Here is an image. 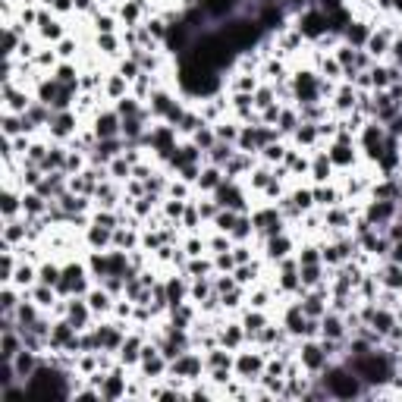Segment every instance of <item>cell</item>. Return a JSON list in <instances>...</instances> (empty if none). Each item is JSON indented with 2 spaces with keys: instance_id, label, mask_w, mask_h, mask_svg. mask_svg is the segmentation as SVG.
Instances as JSON below:
<instances>
[{
  "instance_id": "cell-1",
  "label": "cell",
  "mask_w": 402,
  "mask_h": 402,
  "mask_svg": "<svg viewBox=\"0 0 402 402\" xmlns=\"http://www.w3.org/2000/svg\"><path fill=\"white\" fill-rule=\"evenodd\" d=\"M352 374H358L361 384H387L393 380V358L384 352H365V355H352L346 365Z\"/></svg>"
},
{
  "instance_id": "cell-2",
  "label": "cell",
  "mask_w": 402,
  "mask_h": 402,
  "mask_svg": "<svg viewBox=\"0 0 402 402\" xmlns=\"http://www.w3.org/2000/svg\"><path fill=\"white\" fill-rule=\"evenodd\" d=\"M25 390H29V396L35 399H69V384L66 377L57 371V368H47V365H38L35 374L25 380Z\"/></svg>"
},
{
  "instance_id": "cell-3",
  "label": "cell",
  "mask_w": 402,
  "mask_h": 402,
  "mask_svg": "<svg viewBox=\"0 0 402 402\" xmlns=\"http://www.w3.org/2000/svg\"><path fill=\"white\" fill-rule=\"evenodd\" d=\"M320 384H324L327 396H336V399H352V396L365 393V384L358 380V374H352L349 368H327Z\"/></svg>"
},
{
  "instance_id": "cell-4",
  "label": "cell",
  "mask_w": 402,
  "mask_h": 402,
  "mask_svg": "<svg viewBox=\"0 0 402 402\" xmlns=\"http://www.w3.org/2000/svg\"><path fill=\"white\" fill-rule=\"evenodd\" d=\"M13 368H16V374H19V380L25 384L29 377L35 374V368H38V361H35V349H19V355L13 358Z\"/></svg>"
},
{
  "instance_id": "cell-5",
  "label": "cell",
  "mask_w": 402,
  "mask_h": 402,
  "mask_svg": "<svg viewBox=\"0 0 402 402\" xmlns=\"http://www.w3.org/2000/svg\"><path fill=\"white\" fill-rule=\"evenodd\" d=\"M327 25H330V22H327V13H305V16H302V25H298V32L302 35H311V38H317V35H324V29H327Z\"/></svg>"
},
{
  "instance_id": "cell-6",
  "label": "cell",
  "mask_w": 402,
  "mask_h": 402,
  "mask_svg": "<svg viewBox=\"0 0 402 402\" xmlns=\"http://www.w3.org/2000/svg\"><path fill=\"white\" fill-rule=\"evenodd\" d=\"M302 361H305L308 371H327V352H324V346L308 343L305 349H302Z\"/></svg>"
},
{
  "instance_id": "cell-7",
  "label": "cell",
  "mask_w": 402,
  "mask_h": 402,
  "mask_svg": "<svg viewBox=\"0 0 402 402\" xmlns=\"http://www.w3.org/2000/svg\"><path fill=\"white\" fill-rule=\"evenodd\" d=\"M97 390H100V399H119L126 393V384L119 374H110V377H97Z\"/></svg>"
},
{
  "instance_id": "cell-8",
  "label": "cell",
  "mask_w": 402,
  "mask_h": 402,
  "mask_svg": "<svg viewBox=\"0 0 402 402\" xmlns=\"http://www.w3.org/2000/svg\"><path fill=\"white\" fill-rule=\"evenodd\" d=\"M201 371V358H195V355H189V352H183L179 358L173 361V374H179V377H186V380H192V377Z\"/></svg>"
},
{
  "instance_id": "cell-9",
  "label": "cell",
  "mask_w": 402,
  "mask_h": 402,
  "mask_svg": "<svg viewBox=\"0 0 402 402\" xmlns=\"http://www.w3.org/2000/svg\"><path fill=\"white\" fill-rule=\"evenodd\" d=\"M255 226H258L261 233H267V236H280V214H276V211H264V214L255 217Z\"/></svg>"
},
{
  "instance_id": "cell-10",
  "label": "cell",
  "mask_w": 402,
  "mask_h": 402,
  "mask_svg": "<svg viewBox=\"0 0 402 402\" xmlns=\"http://www.w3.org/2000/svg\"><path fill=\"white\" fill-rule=\"evenodd\" d=\"M305 327H308V314L302 311V305L286 311V330L289 333H305Z\"/></svg>"
},
{
  "instance_id": "cell-11",
  "label": "cell",
  "mask_w": 402,
  "mask_h": 402,
  "mask_svg": "<svg viewBox=\"0 0 402 402\" xmlns=\"http://www.w3.org/2000/svg\"><path fill=\"white\" fill-rule=\"evenodd\" d=\"M19 346H22V336H16L13 330H4V343H0V355H4V361H13L19 355Z\"/></svg>"
},
{
  "instance_id": "cell-12",
  "label": "cell",
  "mask_w": 402,
  "mask_h": 402,
  "mask_svg": "<svg viewBox=\"0 0 402 402\" xmlns=\"http://www.w3.org/2000/svg\"><path fill=\"white\" fill-rule=\"evenodd\" d=\"M261 365H264V361H261L258 355H242V358H239V374L245 377V380H255V377L261 374Z\"/></svg>"
},
{
  "instance_id": "cell-13",
  "label": "cell",
  "mask_w": 402,
  "mask_h": 402,
  "mask_svg": "<svg viewBox=\"0 0 402 402\" xmlns=\"http://www.w3.org/2000/svg\"><path fill=\"white\" fill-rule=\"evenodd\" d=\"M97 343H100V349H123V336H119V330H113V327H100Z\"/></svg>"
},
{
  "instance_id": "cell-14",
  "label": "cell",
  "mask_w": 402,
  "mask_h": 402,
  "mask_svg": "<svg viewBox=\"0 0 402 402\" xmlns=\"http://www.w3.org/2000/svg\"><path fill=\"white\" fill-rule=\"evenodd\" d=\"M320 330H324L327 339H339V336H343V320H339L336 314H324V317H320Z\"/></svg>"
},
{
  "instance_id": "cell-15",
  "label": "cell",
  "mask_w": 402,
  "mask_h": 402,
  "mask_svg": "<svg viewBox=\"0 0 402 402\" xmlns=\"http://www.w3.org/2000/svg\"><path fill=\"white\" fill-rule=\"evenodd\" d=\"M116 132H119V119L113 113H104V116L97 119V135L100 138H113Z\"/></svg>"
},
{
  "instance_id": "cell-16",
  "label": "cell",
  "mask_w": 402,
  "mask_h": 402,
  "mask_svg": "<svg viewBox=\"0 0 402 402\" xmlns=\"http://www.w3.org/2000/svg\"><path fill=\"white\" fill-rule=\"evenodd\" d=\"M217 198H220V205L223 208H242V198H239V192L233 189V186H217Z\"/></svg>"
},
{
  "instance_id": "cell-17",
  "label": "cell",
  "mask_w": 402,
  "mask_h": 402,
  "mask_svg": "<svg viewBox=\"0 0 402 402\" xmlns=\"http://www.w3.org/2000/svg\"><path fill=\"white\" fill-rule=\"evenodd\" d=\"M88 308H91V305H82V302H72V305H69V324L75 327V330H82V327H85Z\"/></svg>"
},
{
  "instance_id": "cell-18",
  "label": "cell",
  "mask_w": 402,
  "mask_h": 402,
  "mask_svg": "<svg viewBox=\"0 0 402 402\" xmlns=\"http://www.w3.org/2000/svg\"><path fill=\"white\" fill-rule=\"evenodd\" d=\"M371 324L377 327V333H390L393 327H396V324H393V314H390V311H374Z\"/></svg>"
},
{
  "instance_id": "cell-19",
  "label": "cell",
  "mask_w": 402,
  "mask_h": 402,
  "mask_svg": "<svg viewBox=\"0 0 402 402\" xmlns=\"http://www.w3.org/2000/svg\"><path fill=\"white\" fill-rule=\"evenodd\" d=\"M384 283H387L390 289H399V286H402V267H399V261H393V264L384 270Z\"/></svg>"
},
{
  "instance_id": "cell-20",
  "label": "cell",
  "mask_w": 402,
  "mask_h": 402,
  "mask_svg": "<svg viewBox=\"0 0 402 402\" xmlns=\"http://www.w3.org/2000/svg\"><path fill=\"white\" fill-rule=\"evenodd\" d=\"M138 358H142V343H138V339H126V343H123V361L132 365V361H138Z\"/></svg>"
},
{
  "instance_id": "cell-21",
  "label": "cell",
  "mask_w": 402,
  "mask_h": 402,
  "mask_svg": "<svg viewBox=\"0 0 402 402\" xmlns=\"http://www.w3.org/2000/svg\"><path fill=\"white\" fill-rule=\"evenodd\" d=\"M390 214H393V201H377L368 211V220H387Z\"/></svg>"
},
{
  "instance_id": "cell-22",
  "label": "cell",
  "mask_w": 402,
  "mask_h": 402,
  "mask_svg": "<svg viewBox=\"0 0 402 402\" xmlns=\"http://www.w3.org/2000/svg\"><path fill=\"white\" fill-rule=\"evenodd\" d=\"M286 248H289V242L283 236H270V258H283Z\"/></svg>"
},
{
  "instance_id": "cell-23",
  "label": "cell",
  "mask_w": 402,
  "mask_h": 402,
  "mask_svg": "<svg viewBox=\"0 0 402 402\" xmlns=\"http://www.w3.org/2000/svg\"><path fill=\"white\" fill-rule=\"evenodd\" d=\"M38 22H41V35H44V38H60V25H57V22H50L47 16H41Z\"/></svg>"
},
{
  "instance_id": "cell-24",
  "label": "cell",
  "mask_w": 402,
  "mask_h": 402,
  "mask_svg": "<svg viewBox=\"0 0 402 402\" xmlns=\"http://www.w3.org/2000/svg\"><path fill=\"white\" fill-rule=\"evenodd\" d=\"M346 35H349V41H352V44H365V41L371 38V35H368V29H365V25H352V29H349Z\"/></svg>"
},
{
  "instance_id": "cell-25",
  "label": "cell",
  "mask_w": 402,
  "mask_h": 402,
  "mask_svg": "<svg viewBox=\"0 0 402 402\" xmlns=\"http://www.w3.org/2000/svg\"><path fill=\"white\" fill-rule=\"evenodd\" d=\"M368 50H371L374 57L384 54V50H387V35H371V38H368Z\"/></svg>"
},
{
  "instance_id": "cell-26",
  "label": "cell",
  "mask_w": 402,
  "mask_h": 402,
  "mask_svg": "<svg viewBox=\"0 0 402 402\" xmlns=\"http://www.w3.org/2000/svg\"><path fill=\"white\" fill-rule=\"evenodd\" d=\"M41 283L44 286H60V270L57 267H44L41 270Z\"/></svg>"
},
{
  "instance_id": "cell-27",
  "label": "cell",
  "mask_w": 402,
  "mask_h": 402,
  "mask_svg": "<svg viewBox=\"0 0 402 402\" xmlns=\"http://www.w3.org/2000/svg\"><path fill=\"white\" fill-rule=\"evenodd\" d=\"M302 311H305V314H311V317H320V314H324V308H320V298H317V295H311V298L305 302V305H302Z\"/></svg>"
},
{
  "instance_id": "cell-28",
  "label": "cell",
  "mask_w": 402,
  "mask_h": 402,
  "mask_svg": "<svg viewBox=\"0 0 402 402\" xmlns=\"http://www.w3.org/2000/svg\"><path fill=\"white\" fill-rule=\"evenodd\" d=\"M88 305H91V311H104L107 308V295L104 292H91L88 295Z\"/></svg>"
},
{
  "instance_id": "cell-29",
  "label": "cell",
  "mask_w": 402,
  "mask_h": 402,
  "mask_svg": "<svg viewBox=\"0 0 402 402\" xmlns=\"http://www.w3.org/2000/svg\"><path fill=\"white\" fill-rule=\"evenodd\" d=\"M261 327H264V317H261V314H248V317H245V330H248V333H261Z\"/></svg>"
},
{
  "instance_id": "cell-30",
  "label": "cell",
  "mask_w": 402,
  "mask_h": 402,
  "mask_svg": "<svg viewBox=\"0 0 402 402\" xmlns=\"http://www.w3.org/2000/svg\"><path fill=\"white\" fill-rule=\"evenodd\" d=\"M201 186H205V189H217V186H220V173H217V170H205Z\"/></svg>"
},
{
  "instance_id": "cell-31",
  "label": "cell",
  "mask_w": 402,
  "mask_h": 402,
  "mask_svg": "<svg viewBox=\"0 0 402 402\" xmlns=\"http://www.w3.org/2000/svg\"><path fill=\"white\" fill-rule=\"evenodd\" d=\"M69 129H72V116H57L54 119V132L57 135H66Z\"/></svg>"
},
{
  "instance_id": "cell-32",
  "label": "cell",
  "mask_w": 402,
  "mask_h": 402,
  "mask_svg": "<svg viewBox=\"0 0 402 402\" xmlns=\"http://www.w3.org/2000/svg\"><path fill=\"white\" fill-rule=\"evenodd\" d=\"M217 226H220L223 233H233V226H236V217H233V214H220V217H217Z\"/></svg>"
},
{
  "instance_id": "cell-33",
  "label": "cell",
  "mask_w": 402,
  "mask_h": 402,
  "mask_svg": "<svg viewBox=\"0 0 402 402\" xmlns=\"http://www.w3.org/2000/svg\"><path fill=\"white\" fill-rule=\"evenodd\" d=\"M327 173H330V160H327V157H317V164H314V176H317V179H327Z\"/></svg>"
},
{
  "instance_id": "cell-34",
  "label": "cell",
  "mask_w": 402,
  "mask_h": 402,
  "mask_svg": "<svg viewBox=\"0 0 402 402\" xmlns=\"http://www.w3.org/2000/svg\"><path fill=\"white\" fill-rule=\"evenodd\" d=\"M330 157H333L336 164H349V160H352V154H349V148H343V145H336V148H333V154H330Z\"/></svg>"
},
{
  "instance_id": "cell-35",
  "label": "cell",
  "mask_w": 402,
  "mask_h": 402,
  "mask_svg": "<svg viewBox=\"0 0 402 402\" xmlns=\"http://www.w3.org/2000/svg\"><path fill=\"white\" fill-rule=\"evenodd\" d=\"M22 208L32 211V214H38V211H41V195H29V198L22 201Z\"/></svg>"
},
{
  "instance_id": "cell-36",
  "label": "cell",
  "mask_w": 402,
  "mask_h": 402,
  "mask_svg": "<svg viewBox=\"0 0 402 402\" xmlns=\"http://www.w3.org/2000/svg\"><path fill=\"white\" fill-rule=\"evenodd\" d=\"M208 361H211V368H230V355H223V352H214Z\"/></svg>"
},
{
  "instance_id": "cell-37",
  "label": "cell",
  "mask_w": 402,
  "mask_h": 402,
  "mask_svg": "<svg viewBox=\"0 0 402 402\" xmlns=\"http://www.w3.org/2000/svg\"><path fill=\"white\" fill-rule=\"evenodd\" d=\"M239 339H242V333L236 330V327H230V330L223 333V343H226V346H239Z\"/></svg>"
},
{
  "instance_id": "cell-38",
  "label": "cell",
  "mask_w": 402,
  "mask_h": 402,
  "mask_svg": "<svg viewBox=\"0 0 402 402\" xmlns=\"http://www.w3.org/2000/svg\"><path fill=\"white\" fill-rule=\"evenodd\" d=\"M211 157H214V164H220L223 157H230V148H223V145H214V148H211Z\"/></svg>"
},
{
  "instance_id": "cell-39",
  "label": "cell",
  "mask_w": 402,
  "mask_h": 402,
  "mask_svg": "<svg viewBox=\"0 0 402 402\" xmlns=\"http://www.w3.org/2000/svg\"><path fill=\"white\" fill-rule=\"evenodd\" d=\"M264 154H267V160H280V157H283V148H280V145H267Z\"/></svg>"
},
{
  "instance_id": "cell-40",
  "label": "cell",
  "mask_w": 402,
  "mask_h": 402,
  "mask_svg": "<svg viewBox=\"0 0 402 402\" xmlns=\"http://www.w3.org/2000/svg\"><path fill=\"white\" fill-rule=\"evenodd\" d=\"M195 138H198V145H201V148H211V145H214V135H211L208 129H201Z\"/></svg>"
},
{
  "instance_id": "cell-41",
  "label": "cell",
  "mask_w": 402,
  "mask_h": 402,
  "mask_svg": "<svg viewBox=\"0 0 402 402\" xmlns=\"http://www.w3.org/2000/svg\"><path fill=\"white\" fill-rule=\"evenodd\" d=\"M35 298H38V305H50V286H41L35 292Z\"/></svg>"
},
{
  "instance_id": "cell-42",
  "label": "cell",
  "mask_w": 402,
  "mask_h": 402,
  "mask_svg": "<svg viewBox=\"0 0 402 402\" xmlns=\"http://www.w3.org/2000/svg\"><path fill=\"white\" fill-rule=\"evenodd\" d=\"M317 132H314V126H302V129H298V142H311Z\"/></svg>"
},
{
  "instance_id": "cell-43",
  "label": "cell",
  "mask_w": 402,
  "mask_h": 402,
  "mask_svg": "<svg viewBox=\"0 0 402 402\" xmlns=\"http://www.w3.org/2000/svg\"><path fill=\"white\" fill-rule=\"evenodd\" d=\"M314 198L320 201V205H333V192H330V189H327V192H324V189H317V192H314Z\"/></svg>"
},
{
  "instance_id": "cell-44",
  "label": "cell",
  "mask_w": 402,
  "mask_h": 402,
  "mask_svg": "<svg viewBox=\"0 0 402 402\" xmlns=\"http://www.w3.org/2000/svg\"><path fill=\"white\" fill-rule=\"evenodd\" d=\"M308 205H311V195L308 192H298L295 195V208H308Z\"/></svg>"
},
{
  "instance_id": "cell-45",
  "label": "cell",
  "mask_w": 402,
  "mask_h": 402,
  "mask_svg": "<svg viewBox=\"0 0 402 402\" xmlns=\"http://www.w3.org/2000/svg\"><path fill=\"white\" fill-rule=\"evenodd\" d=\"M13 211H16V198H13V195H7V198H4V214H7V217H13Z\"/></svg>"
},
{
  "instance_id": "cell-46",
  "label": "cell",
  "mask_w": 402,
  "mask_h": 402,
  "mask_svg": "<svg viewBox=\"0 0 402 402\" xmlns=\"http://www.w3.org/2000/svg\"><path fill=\"white\" fill-rule=\"evenodd\" d=\"M280 129H286V132L295 129V116H292V113H283V126H280Z\"/></svg>"
},
{
  "instance_id": "cell-47",
  "label": "cell",
  "mask_w": 402,
  "mask_h": 402,
  "mask_svg": "<svg viewBox=\"0 0 402 402\" xmlns=\"http://www.w3.org/2000/svg\"><path fill=\"white\" fill-rule=\"evenodd\" d=\"M251 276H255V267H239V276H236V280H251Z\"/></svg>"
},
{
  "instance_id": "cell-48",
  "label": "cell",
  "mask_w": 402,
  "mask_h": 402,
  "mask_svg": "<svg viewBox=\"0 0 402 402\" xmlns=\"http://www.w3.org/2000/svg\"><path fill=\"white\" fill-rule=\"evenodd\" d=\"M16 280H19V283H29V280H32V270H29V267H19Z\"/></svg>"
},
{
  "instance_id": "cell-49",
  "label": "cell",
  "mask_w": 402,
  "mask_h": 402,
  "mask_svg": "<svg viewBox=\"0 0 402 402\" xmlns=\"http://www.w3.org/2000/svg\"><path fill=\"white\" fill-rule=\"evenodd\" d=\"M123 79H135V63H123Z\"/></svg>"
},
{
  "instance_id": "cell-50",
  "label": "cell",
  "mask_w": 402,
  "mask_h": 402,
  "mask_svg": "<svg viewBox=\"0 0 402 402\" xmlns=\"http://www.w3.org/2000/svg\"><path fill=\"white\" fill-rule=\"evenodd\" d=\"M113 173H116V176H126V173H129V167H126V160H113Z\"/></svg>"
},
{
  "instance_id": "cell-51",
  "label": "cell",
  "mask_w": 402,
  "mask_h": 402,
  "mask_svg": "<svg viewBox=\"0 0 402 402\" xmlns=\"http://www.w3.org/2000/svg\"><path fill=\"white\" fill-rule=\"evenodd\" d=\"M97 29L100 32H110L113 29V19H97Z\"/></svg>"
},
{
  "instance_id": "cell-52",
  "label": "cell",
  "mask_w": 402,
  "mask_h": 402,
  "mask_svg": "<svg viewBox=\"0 0 402 402\" xmlns=\"http://www.w3.org/2000/svg\"><path fill=\"white\" fill-rule=\"evenodd\" d=\"M393 261H399L402 264V239L396 242V248H393Z\"/></svg>"
},
{
  "instance_id": "cell-53",
  "label": "cell",
  "mask_w": 402,
  "mask_h": 402,
  "mask_svg": "<svg viewBox=\"0 0 402 402\" xmlns=\"http://www.w3.org/2000/svg\"><path fill=\"white\" fill-rule=\"evenodd\" d=\"M60 54H63V57H66V54H72V44H69V41H63V44H60Z\"/></svg>"
}]
</instances>
